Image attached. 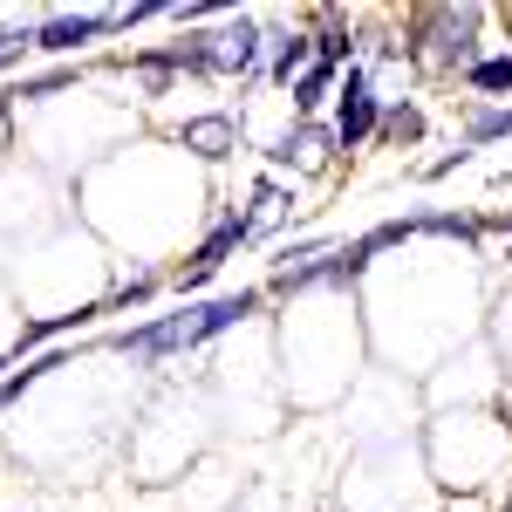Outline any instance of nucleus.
Masks as SVG:
<instances>
[{
    "label": "nucleus",
    "mask_w": 512,
    "mask_h": 512,
    "mask_svg": "<svg viewBox=\"0 0 512 512\" xmlns=\"http://www.w3.org/2000/svg\"><path fill=\"white\" fill-rule=\"evenodd\" d=\"M478 35H485V7H472V0L465 7H424L410 21V55H431L437 69H458L465 76L478 55H485Z\"/></svg>",
    "instance_id": "1"
},
{
    "label": "nucleus",
    "mask_w": 512,
    "mask_h": 512,
    "mask_svg": "<svg viewBox=\"0 0 512 512\" xmlns=\"http://www.w3.org/2000/svg\"><path fill=\"white\" fill-rule=\"evenodd\" d=\"M383 103H390V96L376 89L369 62L342 69V82H335V110H328V123H335V144H342V151L376 144V130H383Z\"/></svg>",
    "instance_id": "2"
},
{
    "label": "nucleus",
    "mask_w": 512,
    "mask_h": 512,
    "mask_svg": "<svg viewBox=\"0 0 512 512\" xmlns=\"http://www.w3.org/2000/svg\"><path fill=\"white\" fill-rule=\"evenodd\" d=\"M205 55H212V76L226 82H260L267 76V28L253 14H233L219 28H205Z\"/></svg>",
    "instance_id": "3"
},
{
    "label": "nucleus",
    "mask_w": 512,
    "mask_h": 512,
    "mask_svg": "<svg viewBox=\"0 0 512 512\" xmlns=\"http://www.w3.org/2000/svg\"><path fill=\"white\" fill-rule=\"evenodd\" d=\"M239 246H253V226H246V212H226V219H212V233L192 246V267H178V274H171V287L192 301V294H198V287H205L212 274H219L226 260H233Z\"/></svg>",
    "instance_id": "4"
},
{
    "label": "nucleus",
    "mask_w": 512,
    "mask_h": 512,
    "mask_svg": "<svg viewBox=\"0 0 512 512\" xmlns=\"http://www.w3.org/2000/svg\"><path fill=\"white\" fill-rule=\"evenodd\" d=\"M260 301H267V287H239V294H219V301H185V308H178V321H185V349H205V342L233 335L246 315H260Z\"/></svg>",
    "instance_id": "5"
},
{
    "label": "nucleus",
    "mask_w": 512,
    "mask_h": 512,
    "mask_svg": "<svg viewBox=\"0 0 512 512\" xmlns=\"http://www.w3.org/2000/svg\"><path fill=\"white\" fill-rule=\"evenodd\" d=\"M103 35H123L117 7H103V14H41L35 21V48L41 55H82L89 41H103Z\"/></svg>",
    "instance_id": "6"
},
{
    "label": "nucleus",
    "mask_w": 512,
    "mask_h": 512,
    "mask_svg": "<svg viewBox=\"0 0 512 512\" xmlns=\"http://www.w3.org/2000/svg\"><path fill=\"white\" fill-rule=\"evenodd\" d=\"M342 144H335V123H287L274 144H267V164H294V171H321V164L335 158Z\"/></svg>",
    "instance_id": "7"
},
{
    "label": "nucleus",
    "mask_w": 512,
    "mask_h": 512,
    "mask_svg": "<svg viewBox=\"0 0 512 512\" xmlns=\"http://www.w3.org/2000/svg\"><path fill=\"white\" fill-rule=\"evenodd\" d=\"M315 69V28H280L267 35V89H294V82Z\"/></svg>",
    "instance_id": "8"
},
{
    "label": "nucleus",
    "mask_w": 512,
    "mask_h": 512,
    "mask_svg": "<svg viewBox=\"0 0 512 512\" xmlns=\"http://www.w3.org/2000/svg\"><path fill=\"white\" fill-rule=\"evenodd\" d=\"M178 144H185L192 158H205V164L233 158V151H239V117H233V110H205V117H185Z\"/></svg>",
    "instance_id": "9"
},
{
    "label": "nucleus",
    "mask_w": 512,
    "mask_h": 512,
    "mask_svg": "<svg viewBox=\"0 0 512 512\" xmlns=\"http://www.w3.org/2000/svg\"><path fill=\"white\" fill-rule=\"evenodd\" d=\"M506 137H512V103H478V110H465V123H458V144H472V151L506 144Z\"/></svg>",
    "instance_id": "10"
},
{
    "label": "nucleus",
    "mask_w": 512,
    "mask_h": 512,
    "mask_svg": "<svg viewBox=\"0 0 512 512\" xmlns=\"http://www.w3.org/2000/svg\"><path fill=\"white\" fill-rule=\"evenodd\" d=\"M335 82H342V76H335V69H321V62H315V69H308L301 82H294V89H287V103H294V123H321V110L335 103Z\"/></svg>",
    "instance_id": "11"
},
{
    "label": "nucleus",
    "mask_w": 512,
    "mask_h": 512,
    "mask_svg": "<svg viewBox=\"0 0 512 512\" xmlns=\"http://www.w3.org/2000/svg\"><path fill=\"white\" fill-rule=\"evenodd\" d=\"M287 212H294L287 185H280V178H260V185H253V205H246V226H253V239H267L280 219H287Z\"/></svg>",
    "instance_id": "12"
},
{
    "label": "nucleus",
    "mask_w": 512,
    "mask_h": 512,
    "mask_svg": "<svg viewBox=\"0 0 512 512\" xmlns=\"http://www.w3.org/2000/svg\"><path fill=\"white\" fill-rule=\"evenodd\" d=\"M465 89H472V96H506V103H512V55H506V48L478 55L472 69H465Z\"/></svg>",
    "instance_id": "13"
},
{
    "label": "nucleus",
    "mask_w": 512,
    "mask_h": 512,
    "mask_svg": "<svg viewBox=\"0 0 512 512\" xmlns=\"http://www.w3.org/2000/svg\"><path fill=\"white\" fill-rule=\"evenodd\" d=\"M424 137V110L410 103V96H390L383 103V130H376V144H417Z\"/></svg>",
    "instance_id": "14"
},
{
    "label": "nucleus",
    "mask_w": 512,
    "mask_h": 512,
    "mask_svg": "<svg viewBox=\"0 0 512 512\" xmlns=\"http://www.w3.org/2000/svg\"><path fill=\"white\" fill-rule=\"evenodd\" d=\"M410 219H417V233L458 239V246H478L485 239V219H472V212H410Z\"/></svg>",
    "instance_id": "15"
},
{
    "label": "nucleus",
    "mask_w": 512,
    "mask_h": 512,
    "mask_svg": "<svg viewBox=\"0 0 512 512\" xmlns=\"http://www.w3.org/2000/svg\"><path fill=\"white\" fill-rule=\"evenodd\" d=\"M28 48H35V21H14V28H0V69H14Z\"/></svg>",
    "instance_id": "16"
},
{
    "label": "nucleus",
    "mask_w": 512,
    "mask_h": 512,
    "mask_svg": "<svg viewBox=\"0 0 512 512\" xmlns=\"http://www.w3.org/2000/svg\"><path fill=\"white\" fill-rule=\"evenodd\" d=\"M158 287H164L158 274H130V280H123V287H117V294H110V308H144V301H151Z\"/></svg>",
    "instance_id": "17"
},
{
    "label": "nucleus",
    "mask_w": 512,
    "mask_h": 512,
    "mask_svg": "<svg viewBox=\"0 0 512 512\" xmlns=\"http://www.w3.org/2000/svg\"><path fill=\"white\" fill-rule=\"evenodd\" d=\"M472 158H478L472 144H451V151H444V158H437V164H424V178H431V185H437V178H451V171H465V164H472Z\"/></svg>",
    "instance_id": "18"
},
{
    "label": "nucleus",
    "mask_w": 512,
    "mask_h": 512,
    "mask_svg": "<svg viewBox=\"0 0 512 512\" xmlns=\"http://www.w3.org/2000/svg\"><path fill=\"white\" fill-rule=\"evenodd\" d=\"M7 376H14V369H7V355H0V383H7Z\"/></svg>",
    "instance_id": "19"
},
{
    "label": "nucleus",
    "mask_w": 512,
    "mask_h": 512,
    "mask_svg": "<svg viewBox=\"0 0 512 512\" xmlns=\"http://www.w3.org/2000/svg\"><path fill=\"white\" fill-rule=\"evenodd\" d=\"M506 239H512V212H506Z\"/></svg>",
    "instance_id": "20"
}]
</instances>
